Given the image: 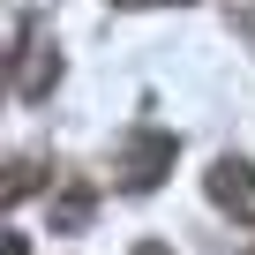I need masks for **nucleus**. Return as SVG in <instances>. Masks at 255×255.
Segmentation results:
<instances>
[{
  "instance_id": "1",
  "label": "nucleus",
  "mask_w": 255,
  "mask_h": 255,
  "mask_svg": "<svg viewBox=\"0 0 255 255\" xmlns=\"http://www.w3.org/2000/svg\"><path fill=\"white\" fill-rule=\"evenodd\" d=\"M173 158H180V135H173V128H135V135L120 143V188L150 195V188L173 173Z\"/></svg>"
},
{
  "instance_id": "2",
  "label": "nucleus",
  "mask_w": 255,
  "mask_h": 255,
  "mask_svg": "<svg viewBox=\"0 0 255 255\" xmlns=\"http://www.w3.org/2000/svg\"><path fill=\"white\" fill-rule=\"evenodd\" d=\"M15 53H8V90L15 98H45L53 83H60V60L38 45V30H30V15H15V38H8Z\"/></svg>"
},
{
  "instance_id": "3",
  "label": "nucleus",
  "mask_w": 255,
  "mask_h": 255,
  "mask_svg": "<svg viewBox=\"0 0 255 255\" xmlns=\"http://www.w3.org/2000/svg\"><path fill=\"white\" fill-rule=\"evenodd\" d=\"M203 188H210V203H218L225 218L255 225V165H248V158H218V165L203 173Z\"/></svg>"
},
{
  "instance_id": "4",
  "label": "nucleus",
  "mask_w": 255,
  "mask_h": 255,
  "mask_svg": "<svg viewBox=\"0 0 255 255\" xmlns=\"http://www.w3.org/2000/svg\"><path fill=\"white\" fill-rule=\"evenodd\" d=\"M83 218H90V188H68V195H60V210H53V225H60V233H75Z\"/></svg>"
},
{
  "instance_id": "5",
  "label": "nucleus",
  "mask_w": 255,
  "mask_h": 255,
  "mask_svg": "<svg viewBox=\"0 0 255 255\" xmlns=\"http://www.w3.org/2000/svg\"><path fill=\"white\" fill-rule=\"evenodd\" d=\"M240 38H248V45H255V8H248V15H240Z\"/></svg>"
},
{
  "instance_id": "6",
  "label": "nucleus",
  "mask_w": 255,
  "mask_h": 255,
  "mask_svg": "<svg viewBox=\"0 0 255 255\" xmlns=\"http://www.w3.org/2000/svg\"><path fill=\"white\" fill-rule=\"evenodd\" d=\"M135 255H173V248H158V240H143V248H135Z\"/></svg>"
},
{
  "instance_id": "7",
  "label": "nucleus",
  "mask_w": 255,
  "mask_h": 255,
  "mask_svg": "<svg viewBox=\"0 0 255 255\" xmlns=\"http://www.w3.org/2000/svg\"><path fill=\"white\" fill-rule=\"evenodd\" d=\"M128 8H158V0H128Z\"/></svg>"
}]
</instances>
